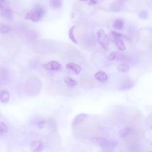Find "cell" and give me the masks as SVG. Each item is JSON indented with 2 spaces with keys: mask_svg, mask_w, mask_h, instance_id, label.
<instances>
[{
  "mask_svg": "<svg viewBox=\"0 0 152 152\" xmlns=\"http://www.w3.org/2000/svg\"><path fill=\"white\" fill-rule=\"evenodd\" d=\"M43 144L41 141H34L30 144V148L32 151H42L43 148Z\"/></svg>",
  "mask_w": 152,
  "mask_h": 152,
  "instance_id": "cell-7",
  "label": "cell"
},
{
  "mask_svg": "<svg viewBox=\"0 0 152 152\" xmlns=\"http://www.w3.org/2000/svg\"><path fill=\"white\" fill-rule=\"evenodd\" d=\"M150 128H151V129H152V125L150 126Z\"/></svg>",
  "mask_w": 152,
  "mask_h": 152,
  "instance_id": "cell-28",
  "label": "cell"
},
{
  "mask_svg": "<svg viewBox=\"0 0 152 152\" xmlns=\"http://www.w3.org/2000/svg\"><path fill=\"white\" fill-rule=\"evenodd\" d=\"M75 27H76V26H73L70 28V29L69 30V31H68V35H69V37L71 39V40L72 42H74V43L77 44L78 42H77V39H75L74 34V29Z\"/></svg>",
  "mask_w": 152,
  "mask_h": 152,
  "instance_id": "cell-17",
  "label": "cell"
},
{
  "mask_svg": "<svg viewBox=\"0 0 152 152\" xmlns=\"http://www.w3.org/2000/svg\"><path fill=\"white\" fill-rule=\"evenodd\" d=\"M91 141L96 145H99L103 150L109 151L113 149L118 144L115 140H107L102 137H93L91 138Z\"/></svg>",
  "mask_w": 152,
  "mask_h": 152,
  "instance_id": "cell-2",
  "label": "cell"
},
{
  "mask_svg": "<svg viewBox=\"0 0 152 152\" xmlns=\"http://www.w3.org/2000/svg\"><path fill=\"white\" fill-rule=\"evenodd\" d=\"M50 6L55 9L60 8L62 5V0H50Z\"/></svg>",
  "mask_w": 152,
  "mask_h": 152,
  "instance_id": "cell-16",
  "label": "cell"
},
{
  "mask_svg": "<svg viewBox=\"0 0 152 152\" xmlns=\"http://www.w3.org/2000/svg\"><path fill=\"white\" fill-rule=\"evenodd\" d=\"M10 99V96L9 93L6 90H2L0 92V100L4 103H6L9 102Z\"/></svg>",
  "mask_w": 152,
  "mask_h": 152,
  "instance_id": "cell-12",
  "label": "cell"
},
{
  "mask_svg": "<svg viewBox=\"0 0 152 152\" xmlns=\"http://www.w3.org/2000/svg\"><path fill=\"white\" fill-rule=\"evenodd\" d=\"M97 3V1L96 0H90L88 2V4H90V5H94V4H96Z\"/></svg>",
  "mask_w": 152,
  "mask_h": 152,
  "instance_id": "cell-24",
  "label": "cell"
},
{
  "mask_svg": "<svg viewBox=\"0 0 152 152\" xmlns=\"http://www.w3.org/2000/svg\"><path fill=\"white\" fill-rule=\"evenodd\" d=\"M64 81L65 83V84L69 87H73L77 86V81H75V80L69 77H67L65 78Z\"/></svg>",
  "mask_w": 152,
  "mask_h": 152,
  "instance_id": "cell-15",
  "label": "cell"
},
{
  "mask_svg": "<svg viewBox=\"0 0 152 152\" xmlns=\"http://www.w3.org/2000/svg\"><path fill=\"white\" fill-rule=\"evenodd\" d=\"M1 15L5 19L11 20L13 18V12L11 9L9 7H5V8H2L1 11Z\"/></svg>",
  "mask_w": 152,
  "mask_h": 152,
  "instance_id": "cell-6",
  "label": "cell"
},
{
  "mask_svg": "<svg viewBox=\"0 0 152 152\" xmlns=\"http://www.w3.org/2000/svg\"><path fill=\"white\" fill-rule=\"evenodd\" d=\"M134 86V83L132 81L128 80L121 83L119 85L118 89L121 91H125V90H128L132 88Z\"/></svg>",
  "mask_w": 152,
  "mask_h": 152,
  "instance_id": "cell-9",
  "label": "cell"
},
{
  "mask_svg": "<svg viewBox=\"0 0 152 152\" xmlns=\"http://www.w3.org/2000/svg\"><path fill=\"white\" fill-rule=\"evenodd\" d=\"M132 131V128L130 126H125L122 128L119 131V135L121 138L127 137Z\"/></svg>",
  "mask_w": 152,
  "mask_h": 152,
  "instance_id": "cell-13",
  "label": "cell"
},
{
  "mask_svg": "<svg viewBox=\"0 0 152 152\" xmlns=\"http://www.w3.org/2000/svg\"><path fill=\"white\" fill-rule=\"evenodd\" d=\"M111 33H112V34L113 36L119 37H121V38H122V37H124L121 33H119V32H117V31H112L111 32Z\"/></svg>",
  "mask_w": 152,
  "mask_h": 152,
  "instance_id": "cell-22",
  "label": "cell"
},
{
  "mask_svg": "<svg viewBox=\"0 0 152 152\" xmlns=\"http://www.w3.org/2000/svg\"><path fill=\"white\" fill-rule=\"evenodd\" d=\"M2 2H5L6 1V0H0Z\"/></svg>",
  "mask_w": 152,
  "mask_h": 152,
  "instance_id": "cell-26",
  "label": "cell"
},
{
  "mask_svg": "<svg viewBox=\"0 0 152 152\" xmlns=\"http://www.w3.org/2000/svg\"><path fill=\"white\" fill-rule=\"evenodd\" d=\"M11 30V27L8 25H2L0 26V32L2 34L7 33Z\"/></svg>",
  "mask_w": 152,
  "mask_h": 152,
  "instance_id": "cell-20",
  "label": "cell"
},
{
  "mask_svg": "<svg viewBox=\"0 0 152 152\" xmlns=\"http://www.w3.org/2000/svg\"><path fill=\"white\" fill-rule=\"evenodd\" d=\"M138 16L141 19L145 20L148 17V12L146 10H142L139 12Z\"/></svg>",
  "mask_w": 152,
  "mask_h": 152,
  "instance_id": "cell-21",
  "label": "cell"
},
{
  "mask_svg": "<svg viewBox=\"0 0 152 152\" xmlns=\"http://www.w3.org/2000/svg\"><path fill=\"white\" fill-rule=\"evenodd\" d=\"M66 67L69 69H71V71H72L73 72H74L76 74H78L80 73V72L81 71V67L80 65H79L78 64H77L75 63H73V62H70L66 64Z\"/></svg>",
  "mask_w": 152,
  "mask_h": 152,
  "instance_id": "cell-11",
  "label": "cell"
},
{
  "mask_svg": "<svg viewBox=\"0 0 152 152\" xmlns=\"http://www.w3.org/2000/svg\"><path fill=\"white\" fill-rule=\"evenodd\" d=\"M45 14L44 8L39 4H37L33 7L32 10L27 12L24 18L26 20H31L33 22H37L42 19Z\"/></svg>",
  "mask_w": 152,
  "mask_h": 152,
  "instance_id": "cell-1",
  "label": "cell"
},
{
  "mask_svg": "<svg viewBox=\"0 0 152 152\" xmlns=\"http://www.w3.org/2000/svg\"><path fill=\"white\" fill-rule=\"evenodd\" d=\"M1 2H2L0 1V11L2 10V8H3V7H2V5Z\"/></svg>",
  "mask_w": 152,
  "mask_h": 152,
  "instance_id": "cell-25",
  "label": "cell"
},
{
  "mask_svg": "<svg viewBox=\"0 0 152 152\" xmlns=\"http://www.w3.org/2000/svg\"><path fill=\"white\" fill-rule=\"evenodd\" d=\"M112 27L115 29L121 30L124 27V21L121 19H118L114 21Z\"/></svg>",
  "mask_w": 152,
  "mask_h": 152,
  "instance_id": "cell-14",
  "label": "cell"
},
{
  "mask_svg": "<svg viewBox=\"0 0 152 152\" xmlns=\"http://www.w3.org/2000/svg\"><path fill=\"white\" fill-rule=\"evenodd\" d=\"M97 40L99 45L104 49H107L109 46V38L105 31L102 29H99L97 32Z\"/></svg>",
  "mask_w": 152,
  "mask_h": 152,
  "instance_id": "cell-3",
  "label": "cell"
},
{
  "mask_svg": "<svg viewBox=\"0 0 152 152\" xmlns=\"http://www.w3.org/2000/svg\"><path fill=\"white\" fill-rule=\"evenodd\" d=\"M80 1H83V2H86V1H88V0H80Z\"/></svg>",
  "mask_w": 152,
  "mask_h": 152,
  "instance_id": "cell-27",
  "label": "cell"
},
{
  "mask_svg": "<svg viewBox=\"0 0 152 152\" xmlns=\"http://www.w3.org/2000/svg\"><path fill=\"white\" fill-rule=\"evenodd\" d=\"M87 115L86 113H80L77 115L73 119L72 122V127L75 128L77 125L81 124L85 120H86L87 118Z\"/></svg>",
  "mask_w": 152,
  "mask_h": 152,
  "instance_id": "cell-5",
  "label": "cell"
},
{
  "mask_svg": "<svg viewBox=\"0 0 152 152\" xmlns=\"http://www.w3.org/2000/svg\"><path fill=\"white\" fill-rule=\"evenodd\" d=\"M8 131L7 125L3 122H0V135L5 134Z\"/></svg>",
  "mask_w": 152,
  "mask_h": 152,
  "instance_id": "cell-19",
  "label": "cell"
},
{
  "mask_svg": "<svg viewBox=\"0 0 152 152\" xmlns=\"http://www.w3.org/2000/svg\"><path fill=\"white\" fill-rule=\"evenodd\" d=\"M46 69L50 71H61L62 69V65L60 63L56 61H51L43 65Z\"/></svg>",
  "mask_w": 152,
  "mask_h": 152,
  "instance_id": "cell-4",
  "label": "cell"
},
{
  "mask_svg": "<svg viewBox=\"0 0 152 152\" xmlns=\"http://www.w3.org/2000/svg\"><path fill=\"white\" fill-rule=\"evenodd\" d=\"M44 124H45V122L43 121H40L38 122V124H37V126L40 128H42L44 126Z\"/></svg>",
  "mask_w": 152,
  "mask_h": 152,
  "instance_id": "cell-23",
  "label": "cell"
},
{
  "mask_svg": "<svg viewBox=\"0 0 152 152\" xmlns=\"http://www.w3.org/2000/svg\"><path fill=\"white\" fill-rule=\"evenodd\" d=\"M117 69L121 72H126L129 69V66L128 64H121L118 65Z\"/></svg>",
  "mask_w": 152,
  "mask_h": 152,
  "instance_id": "cell-18",
  "label": "cell"
},
{
  "mask_svg": "<svg viewBox=\"0 0 152 152\" xmlns=\"http://www.w3.org/2000/svg\"><path fill=\"white\" fill-rule=\"evenodd\" d=\"M94 77L98 81L102 82V83L106 82L108 79L107 74L106 72H104V71H99L97 72L95 74Z\"/></svg>",
  "mask_w": 152,
  "mask_h": 152,
  "instance_id": "cell-10",
  "label": "cell"
},
{
  "mask_svg": "<svg viewBox=\"0 0 152 152\" xmlns=\"http://www.w3.org/2000/svg\"><path fill=\"white\" fill-rule=\"evenodd\" d=\"M113 42L119 50L121 51H124L125 50L126 46L121 37L113 36Z\"/></svg>",
  "mask_w": 152,
  "mask_h": 152,
  "instance_id": "cell-8",
  "label": "cell"
}]
</instances>
